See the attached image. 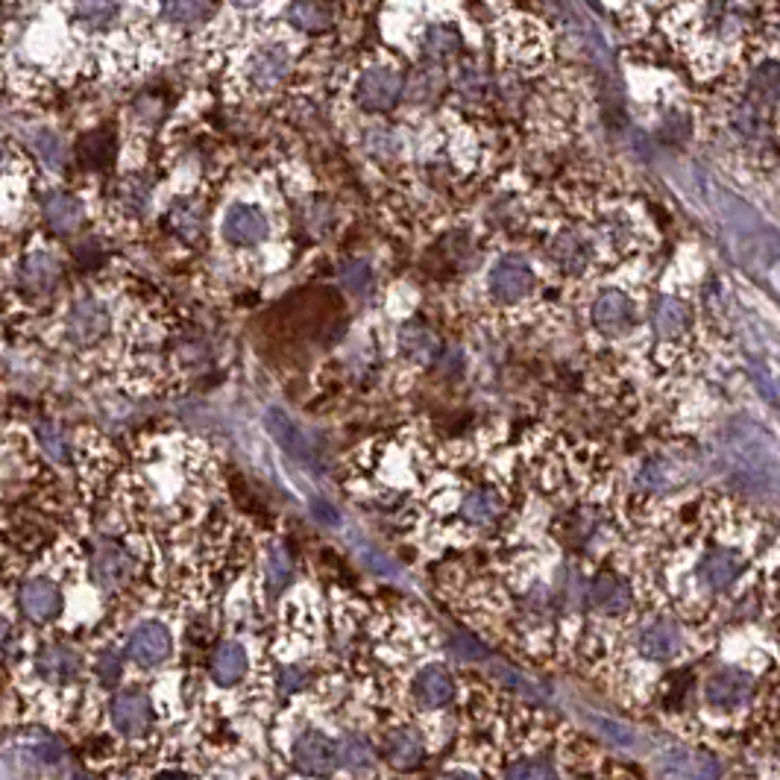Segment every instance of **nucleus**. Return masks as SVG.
I'll return each instance as SVG.
<instances>
[{"instance_id": "49530a36", "label": "nucleus", "mask_w": 780, "mask_h": 780, "mask_svg": "<svg viewBox=\"0 0 780 780\" xmlns=\"http://www.w3.org/2000/svg\"><path fill=\"white\" fill-rule=\"evenodd\" d=\"M440 780H481L476 772H470V769H452V772H446Z\"/></svg>"}, {"instance_id": "f257e3e1", "label": "nucleus", "mask_w": 780, "mask_h": 780, "mask_svg": "<svg viewBox=\"0 0 780 780\" xmlns=\"http://www.w3.org/2000/svg\"><path fill=\"white\" fill-rule=\"evenodd\" d=\"M660 6V30L701 80L737 68L754 42L757 0H651Z\"/></svg>"}, {"instance_id": "f8f14e48", "label": "nucleus", "mask_w": 780, "mask_h": 780, "mask_svg": "<svg viewBox=\"0 0 780 780\" xmlns=\"http://www.w3.org/2000/svg\"><path fill=\"white\" fill-rule=\"evenodd\" d=\"M458 520L467 528H490L505 514V493L496 484H473L458 496Z\"/></svg>"}, {"instance_id": "393cba45", "label": "nucleus", "mask_w": 780, "mask_h": 780, "mask_svg": "<svg viewBox=\"0 0 780 780\" xmlns=\"http://www.w3.org/2000/svg\"><path fill=\"white\" fill-rule=\"evenodd\" d=\"M59 276V259L50 250H36L30 256H24L18 267V285L30 294H44L56 285Z\"/></svg>"}, {"instance_id": "7c9ffc66", "label": "nucleus", "mask_w": 780, "mask_h": 780, "mask_svg": "<svg viewBox=\"0 0 780 780\" xmlns=\"http://www.w3.org/2000/svg\"><path fill=\"white\" fill-rule=\"evenodd\" d=\"M376 766L373 742L364 734H344L341 737V769L352 775H364Z\"/></svg>"}, {"instance_id": "c756f323", "label": "nucleus", "mask_w": 780, "mask_h": 780, "mask_svg": "<svg viewBox=\"0 0 780 780\" xmlns=\"http://www.w3.org/2000/svg\"><path fill=\"white\" fill-rule=\"evenodd\" d=\"M502 42H517V47H511V56L522 65H534V62L543 59V33L537 27H531L528 21H514L508 36H502Z\"/></svg>"}, {"instance_id": "f3484780", "label": "nucleus", "mask_w": 780, "mask_h": 780, "mask_svg": "<svg viewBox=\"0 0 780 780\" xmlns=\"http://www.w3.org/2000/svg\"><path fill=\"white\" fill-rule=\"evenodd\" d=\"M132 569H135V561L124 546L103 543L91 555V581L100 590H121L130 581Z\"/></svg>"}, {"instance_id": "72a5a7b5", "label": "nucleus", "mask_w": 780, "mask_h": 780, "mask_svg": "<svg viewBox=\"0 0 780 780\" xmlns=\"http://www.w3.org/2000/svg\"><path fill=\"white\" fill-rule=\"evenodd\" d=\"M209 12H212L209 0H162V18L182 27H194L206 21Z\"/></svg>"}, {"instance_id": "f704fd0d", "label": "nucleus", "mask_w": 780, "mask_h": 780, "mask_svg": "<svg viewBox=\"0 0 780 780\" xmlns=\"http://www.w3.org/2000/svg\"><path fill=\"white\" fill-rule=\"evenodd\" d=\"M264 575H267V587L270 590H285L291 584V575H294V561L285 549V543H273L267 549V558H264Z\"/></svg>"}, {"instance_id": "e433bc0d", "label": "nucleus", "mask_w": 780, "mask_h": 780, "mask_svg": "<svg viewBox=\"0 0 780 780\" xmlns=\"http://www.w3.org/2000/svg\"><path fill=\"white\" fill-rule=\"evenodd\" d=\"M341 282H344V288H347L349 294L367 297L373 291V285H376V273H373V267L367 261L355 259L341 270Z\"/></svg>"}, {"instance_id": "39448f33", "label": "nucleus", "mask_w": 780, "mask_h": 780, "mask_svg": "<svg viewBox=\"0 0 780 780\" xmlns=\"http://www.w3.org/2000/svg\"><path fill=\"white\" fill-rule=\"evenodd\" d=\"M18 610L33 625H53L65 613V587L50 572H36L18 587Z\"/></svg>"}, {"instance_id": "0eeeda50", "label": "nucleus", "mask_w": 780, "mask_h": 780, "mask_svg": "<svg viewBox=\"0 0 780 780\" xmlns=\"http://www.w3.org/2000/svg\"><path fill=\"white\" fill-rule=\"evenodd\" d=\"M534 267L520 253H508L493 261L487 273V294L499 305L522 303L534 291Z\"/></svg>"}, {"instance_id": "de8ad7c7", "label": "nucleus", "mask_w": 780, "mask_h": 780, "mask_svg": "<svg viewBox=\"0 0 780 780\" xmlns=\"http://www.w3.org/2000/svg\"><path fill=\"white\" fill-rule=\"evenodd\" d=\"M153 780H191V775H185L182 769H162L159 775H153Z\"/></svg>"}, {"instance_id": "f03ea898", "label": "nucleus", "mask_w": 780, "mask_h": 780, "mask_svg": "<svg viewBox=\"0 0 780 780\" xmlns=\"http://www.w3.org/2000/svg\"><path fill=\"white\" fill-rule=\"evenodd\" d=\"M291 68H294V56L288 44L264 42L247 53L241 65V83L253 94H267L291 77Z\"/></svg>"}, {"instance_id": "4c0bfd02", "label": "nucleus", "mask_w": 780, "mask_h": 780, "mask_svg": "<svg viewBox=\"0 0 780 780\" xmlns=\"http://www.w3.org/2000/svg\"><path fill=\"white\" fill-rule=\"evenodd\" d=\"M314 675H311V666L308 663H285L279 669V687L282 693H303L311 687Z\"/></svg>"}, {"instance_id": "7ed1b4c3", "label": "nucleus", "mask_w": 780, "mask_h": 780, "mask_svg": "<svg viewBox=\"0 0 780 780\" xmlns=\"http://www.w3.org/2000/svg\"><path fill=\"white\" fill-rule=\"evenodd\" d=\"M156 707L141 684H127L109 698V725L118 737L141 739L153 731Z\"/></svg>"}, {"instance_id": "c03bdc74", "label": "nucleus", "mask_w": 780, "mask_h": 780, "mask_svg": "<svg viewBox=\"0 0 780 780\" xmlns=\"http://www.w3.org/2000/svg\"><path fill=\"white\" fill-rule=\"evenodd\" d=\"M308 505H311V514L323 522V525H332V528L341 525V514H338V508H335L332 502H326V499H320V496H311Z\"/></svg>"}, {"instance_id": "4468645a", "label": "nucleus", "mask_w": 780, "mask_h": 780, "mask_svg": "<svg viewBox=\"0 0 780 780\" xmlns=\"http://www.w3.org/2000/svg\"><path fill=\"white\" fill-rule=\"evenodd\" d=\"M549 256L569 276H584L596 259V244H593V238H587L575 229H561L549 241Z\"/></svg>"}, {"instance_id": "dca6fc26", "label": "nucleus", "mask_w": 780, "mask_h": 780, "mask_svg": "<svg viewBox=\"0 0 780 780\" xmlns=\"http://www.w3.org/2000/svg\"><path fill=\"white\" fill-rule=\"evenodd\" d=\"M587 602L599 616H625L634 605V593H631V584L619 572L602 569L590 584Z\"/></svg>"}, {"instance_id": "a211bd4d", "label": "nucleus", "mask_w": 780, "mask_h": 780, "mask_svg": "<svg viewBox=\"0 0 780 780\" xmlns=\"http://www.w3.org/2000/svg\"><path fill=\"white\" fill-rule=\"evenodd\" d=\"M651 329L660 344H678L693 329V311L681 297H660L651 308Z\"/></svg>"}, {"instance_id": "58836bf2", "label": "nucleus", "mask_w": 780, "mask_h": 780, "mask_svg": "<svg viewBox=\"0 0 780 780\" xmlns=\"http://www.w3.org/2000/svg\"><path fill=\"white\" fill-rule=\"evenodd\" d=\"M118 203H121L127 212H132V215H144V209L150 206V188H147L141 179H127V182L121 185Z\"/></svg>"}, {"instance_id": "9d476101", "label": "nucleus", "mask_w": 780, "mask_h": 780, "mask_svg": "<svg viewBox=\"0 0 780 780\" xmlns=\"http://www.w3.org/2000/svg\"><path fill=\"white\" fill-rule=\"evenodd\" d=\"M593 326L605 338H625L637 326V305L622 288H605L593 300Z\"/></svg>"}, {"instance_id": "ea45409f", "label": "nucleus", "mask_w": 780, "mask_h": 780, "mask_svg": "<svg viewBox=\"0 0 780 780\" xmlns=\"http://www.w3.org/2000/svg\"><path fill=\"white\" fill-rule=\"evenodd\" d=\"M33 150L42 156L50 168H59V165L65 162V147H62V138H56L53 132H47V130L36 132V135H33Z\"/></svg>"}, {"instance_id": "6e6552de", "label": "nucleus", "mask_w": 780, "mask_h": 780, "mask_svg": "<svg viewBox=\"0 0 780 780\" xmlns=\"http://www.w3.org/2000/svg\"><path fill=\"white\" fill-rule=\"evenodd\" d=\"M402 74L393 68V65H385V62H376V65H367L355 83V100L367 109V112H388L396 106V100L402 97Z\"/></svg>"}, {"instance_id": "aec40b11", "label": "nucleus", "mask_w": 780, "mask_h": 780, "mask_svg": "<svg viewBox=\"0 0 780 780\" xmlns=\"http://www.w3.org/2000/svg\"><path fill=\"white\" fill-rule=\"evenodd\" d=\"M382 754H385V760L396 772H411V769H417L423 763L426 745H423V737L414 728L396 725L382 739Z\"/></svg>"}, {"instance_id": "cd10ccee", "label": "nucleus", "mask_w": 780, "mask_h": 780, "mask_svg": "<svg viewBox=\"0 0 780 780\" xmlns=\"http://www.w3.org/2000/svg\"><path fill=\"white\" fill-rule=\"evenodd\" d=\"M739 569H742V561H739L737 552L713 549V552H707V558L701 561V581L707 584V590L719 593V590H725V587L734 584Z\"/></svg>"}, {"instance_id": "4be33fe9", "label": "nucleus", "mask_w": 780, "mask_h": 780, "mask_svg": "<svg viewBox=\"0 0 780 780\" xmlns=\"http://www.w3.org/2000/svg\"><path fill=\"white\" fill-rule=\"evenodd\" d=\"M264 429L267 434L273 437V443L285 452V455H291V458H297V461H308L311 458V446H308V440H305L303 429L294 423V417L288 414V411H282V408H267L264 411Z\"/></svg>"}, {"instance_id": "423d86ee", "label": "nucleus", "mask_w": 780, "mask_h": 780, "mask_svg": "<svg viewBox=\"0 0 780 780\" xmlns=\"http://www.w3.org/2000/svg\"><path fill=\"white\" fill-rule=\"evenodd\" d=\"M124 654L138 669H156L171 660L174 654V634L162 619H141L132 625L124 643Z\"/></svg>"}, {"instance_id": "a878e982", "label": "nucleus", "mask_w": 780, "mask_h": 780, "mask_svg": "<svg viewBox=\"0 0 780 780\" xmlns=\"http://www.w3.org/2000/svg\"><path fill=\"white\" fill-rule=\"evenodd\" d=\"M42 215L47 226L59 235H74L83 223V203L74 194L65 191H53L47 194L42 203Z\"/></svg>"}, {"instance_id": "a18cd8bd", "label": "nucleus", "mask_w": 780, "mask_h": 780, "mask_svg": "<svg viewBox=\"0 0 780 780\" xmlns=\"http://www.w3.org/2000/svg\"><path fill=\"white\" fill-rule=\"evenodd\" d=\"M452 649L458 651V657H461L464 663H473V660L487 657L484 646H478L476 640H467V637H455V640H452Z\"/></svg>"}, {"instance_id": "ddd939ff", "label": "nucleus", "mask_w": 780, "mask_h": 780, "mask_svg": "<svg viewBox=\"0 0 780 780\" xmlns=\"http://www.w3.org/2000/svg\"><path fill=\"white\" fill-rule=\"evenodd\" d=\"M455 693H458V684L449 672L446 663H426L417 675H414V704L423 710V713H434V710H443L455 701Z\"/></svg>"}, {"instance_id": "6ab92c4d", "label": "nucleus", "mask_w": 780, "mask_h": 780, "mask_svg": "<svg viewBox=\"0 0 780 780\" xmlns=\"http://www.w3.org/2000/svg\"><path fill=\"white\" fill-rule=\"evenodd\" d=\"M253 657L241 640H223L212 654V681L220 690H232L247 681Z\"/></svg>"}, {"instance_id": "5701e85b", "label": "nucleus", "mask_w": 780, "mask_h": 780, "mask_svg": "<svg viewBox=\"0 0 780 780\" xmlns=\"http://www.w3.org/2000/svg\"><path fill=\"white\" fill-rule=\"evenodd\" d=\"M751 693V678L742 675L737 669H725L716 672L707 684H704V701L713 710H737L739 704Z\"/></svg>"}, {"instance_id": "412c9836", "label": "nucleus", "mask_w": 780, "mask_h": 780, "mask_svg": "<svg viewBox=\"0 0 780 780\" xmlns=\"http://www.w3.org/2000/svg\"><path fill=\"white\" fill-rule=\"evenodd\" d=\"M637 651L654 663H666V660L678 657V651H681L678 625L669 622V619H654L649 625H643L640 634H637Z\"/></svg>"}, {"instance_id": "20e7f679", "label": "nucleus", "mask_w": 780, "mask_h": 780, "mask_svg": "<svg viewBox=\"0 0 780 780\" xmlns=\"http://www.w3.org/2000/svg\"><path fill=\"white\" fill-rule=\"evenodd\" d=\"M291 760L305 778H332L341 772V739L329 737L320 728H303L294 737Z\"/></svg>"}, {"instance_id": "a19ab883", "label": "nucleus", "mask_w": 780, "mask_h": 780, "mask_svg": "<svg viewBox=\"0 0 780 780\" xmlns=\"http://www.w3.org/2000/svg\"><path fill=\"white\" fill-rule=\"evenodd\" d=\"M94 675H97V684H100V687L112 690V687L118 684V678H121V657L112 649L100 651L97 660H94Z\"/></svg>"}, {"instance_id": "79ce46f5", "label": "nucleus", "mask_w": 780, "mask_h": 780, "mask_svg": "<svg viewBox=\"0 0 780 780\" xmlns=\"http://www.w3.org/2000/svg\"><path fill=\"white\" fill-rule=\"evenodd\" d=\"M171 220H174V229L179 235H188V238H197L200 229H203V217L200 212L191 206V203H176L174 212H171Z\"/></svg>"}, {"instance_id": "37998d69", "label": "nucleus", "mask_w": 780, "mask_h": 780, "mask_svg": "<svg viewBox=\"0 0 780 780\" xmlns=\"http://www.w3.org/2000/svg\"><path fill=\"white\" fill-rule=\"evenodd\" d=\"M39 443L53 461H68V440L56 426H39Z\"/></svg>"}, {"instance_id": "9b49d317", "label": "nucleus", "mask_w": 780, "mask_h": 780, "mask_svg": "<svg viewBox=\"0 0 780 780\" xmlns=\"http://www.w3.org/2000/svg\"><path fill=\"white\" fill-rule=\"evenodd\" d=\"M223 241L232 247H259L270 235V220L253 203H232L220 220Z\"/></svg>"}, {"instance_id": "bb28decb", "label": "nucleus", "mask_w": 780, "mask_h": 780, "mask_svg": "<svg viewBox=\"0 0 780 780\" xmlns=\"http://www.w3.org/2000/svg\"><path fill=\"white\" fill-rule=\"evenodd\" d=\"M499 780H561L555 757L534 751V754H522L514 757L511 763H505Z\"/></svg>"}, {"instance_id": "2eb2a0df", "label": "nucleus", "mask_w": 780, "mask_h": 780, "mask_svg": "<svg viewBox=\"0 0 780 780\" xmlns=\"http://www.w3.org/2000/svg\"><path fill=\"white\" fill-rule=\"evenodd\" d=\"M36 675L50 687H71L83 669V660L74 646L68 643H50L36 654Z\"/></svg>"}, {"instance_id": "c9c22d12", "label": "nucleus", "mask_w": 780, "mask_h": 780, "mask_svg": "<svg viewBox=\"0 0 780 780\" xmlns=\"http://www.w3.org/2000/svg\"><path fill=\"white\" fill-rule=\"evenodd\" d=\"M288 18H291L297 27H303V30H326L329 21H332L329 9H326L320 0H294Z\"/></svg>"}, {"instance_id": "09e8293b", "label": "nucleus", "mask_w": 780, "mask_h": 780, "mask_svg": "<svg viewBox=\"0 0 780 780\" xmlns=\"http://www.w3.org/2000/svg\"><path fill=\"white\" fill-rule=\"evenodd\" d=\"M229 3H235V6H244V9H250V6H256L261 0H229Z\"/></svg>"}, {"instance_id": "473e14b6", "label": "nucleus", "mask_w": 780, "mask_h": 780, "mask_svg": "<svg viewBox=\"0 0 780 780\" xmlns=\"http://www.w3.org/2000/svg\"><path fill=\"white\" fill-rule=\"evenodd\" d=\"M399 347L402 352L411 358V361H420V364H429L437 352V338L426 326H402L399 332Z\"/></svg>"}, {"instance_id": "2f4dec72", "label": "nucleus", "mask_w": 780, "mask_h": 780, "mask_svg": "<svg viewBox=\"0 0 780 780\" xmlns=\"http://www.w3.org/2000/svg\"><path fill=\"white\" fill-rule=\"evenodd\" d=\"M461 50V33L452 24H432L423 36V53L432 62H446Z\"/></svg>"}, {"instance_id": "b1692460", "label": "nucleus", "mask_w": 780, "mask_h": 780, "mask_svg": "<svg viewBox=\"0 0 780 780\" xmlns=\"http://www.w3.org/2000/svg\"><path fill=\"white\" fill-rule=\"evenodd\" d=\"M121 0H71V21L88 33H106L118 24Z\"/></svg>"}, {"instance_id": "1a4fd4ad", "label": "nucleus", "mask_w": 780, "mask_h": 780, "mask_svg": "<svg viewBox=\"0 0 780 780\" xmlns=\"http://www.w3.org/2000/svg\"><path fill=\"white\" fill-rule=\"evenodd\" d=\"M109 329H112V317H109L106 305L94 300V297L77 300L65 317V335L74 347L80 349L97 347L109 335Z\"/></svg>"}, {"instance_id": "c85d7f7f", "label": "nucleus", "mask_w": 780, "mask_h": 780, "mask_svg": "<svg viewBox=\"0 0 780 780\" xmlns=\"http://www.w3.org/2000/svg\"><path fill=\"white\" fill-rule=\"evenodd\" d=\"M666 780H719V766L710 757L669 754L663 763Z\"/></svg>"}]
</instances>
